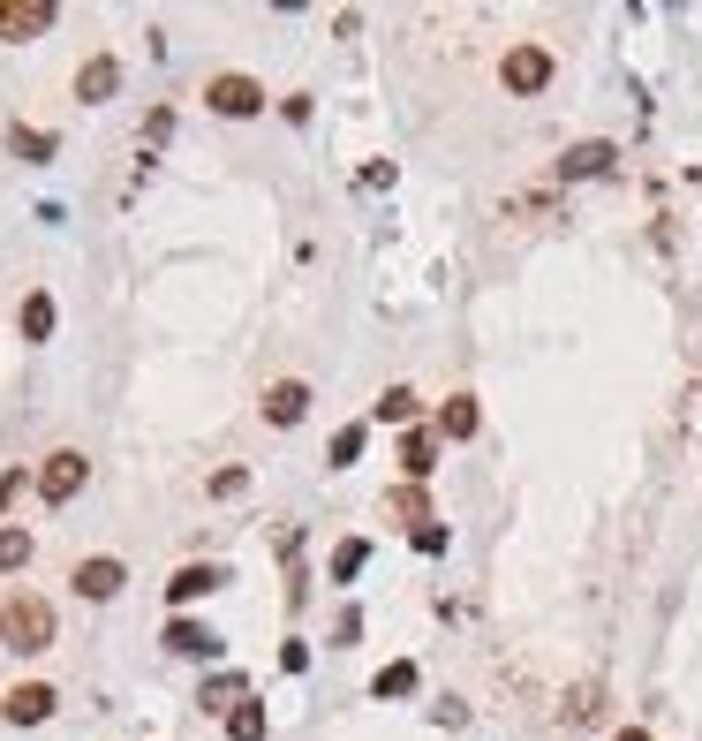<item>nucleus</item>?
<instances>
[{"label":"nucleus","instance_id":"0eeeda50","mask_svg":"<svg viewBox=\"0 0 702 741\" xmlns=\"http://www.w3.org/2000/svg\"><path fill=\"white\" fill-rule=\"evenodd\" d=\"M257 416H265L272 432H295V424L310 416V387H302V379H272L265 401H257Z\"/></svg>","mask_w":702,"mask_h":741},{"label":"nucleus","instance_id":"a878e982","mask_svg":"<svg viewBox=\"0 0 702 741\" xmlns=\"http://www.w3.org/2000/svg\"><path fill=\"white\" fill-rule=\"evenodd\" d=\"M205 492H211V500H235V492H249V470H211Z\"/></svg>","mask_w":702,"mask_h":741},{"label":"nucleus","instance_id":"a211bd4d","mask_svg":"<svg viewBox=\"0 0 702 741\" xmlns=\"http://www.w3.org/2000/svg\"><path fill=\"white\" fill-rule=\"evenodd\" d=\"M31 553H39V537H31L23 523L0 529V575H23V567H31Z\"/></svg>","mask_w":702,"mask_h":741},{"label":"nucleus","instance_id":"bb28decb","mask_svg":"<svg viewBox=\"0 0 702 741\" xmlns=\"http://www.w3.org/2000/svg\"><path fill=\"white\" fill-rule=\"evenodd\" d=\"M144 136L166 144V136H174V106H152V114H144Z\"/></svg>","mask_w":702,"mask_h":741},{"label":"nucleus","instance_id":"f03ea898","mask_svg":"<svg viewBox=\"0 0 702 741\" xmlns=\"http://www.w3.org/2000/svg\"><path fill=\"white\" fill-rule=\"evenodd\" d=\"M551 76H559V61H551V45H537V39H514L498 53V91H506V99H544Z\"/></svg>","mask_w":702,"mask_h":741},{"label":"nucleus","instance_id":"f8f14e48","mask_svg":"<svg viewBox=\"0 0 702 741\" xmlns=\"http://www.w3.org/2000/svg\"><path fill=\"white\" fill-rule=\"evenodd\" d=\"M159 644H166L174 658H219V636H211L205 620H189V613H174V620H166Z\"/></svg>","mask_w":702,"mask_h":741},{"label":"nucleus","instance_id":"ddd939ff","mask_svg":"<svg viewBox=\"0 0 702 741\" xmlns=\"http://www.w3.org/2000/svg\"><path fill=\"white\" fill-rule=\"evenodd\" d=\"M476 424H484L476 393H446V401H438V424H431V432H438V439H454V446H468V439H476Z\"/></svg>","mask_w":702,"mask_h":741},{"label":"nucleus","instance_id":"412c9836","mask_svg":"<svg viewBox=\"0 0 702 741\" xmlns=\"http://www.w3.org/2000/svg\"><path fill=\"white\" fill-rule=\"evenodd\" d=\"M265 727H272V719H265V703L257 697H242L235 711H227V741H265Z\"/></svg>","mask_w":702,"mask_h":741},{"label":"nucleus","instance_id":"1a4fd4ad","mask_svg":"<svg viewBox=\"0 0 702 741\" xmlns=\"http://www.w3.org/2000/svg\"><path fill=\"white\" fill-rule=\"evenodd\" d=\"M0 703H8V727H45V719L61 711V689H53V681H16Z\"/></svg>","mask_w":702,"mask_h":741},{"label":"nucleus","instance_id":"6e6552de","mask_svg":"<svg viewBox=\"0 0 702 741\" xmlns=\"http://www.w3.org/2000/svg\"><path fill=\"white\" fill-rule=\"evenodd\" d=\"M76 598H91V606H106V598H122V583H128V567L114 560V553H91V560H76Z\"/></svg>","mask_w":702,"mask_h":741},{"label":"nucleus","instance_id":"b1692460","mask_svg":"<svg viewBox=\"0 0 702 741\" xmlns=\"http://www.w3.org/2000/svg\"><path fill=\"white\" fill-rule=\"evenodd\" d=\"M363 560H371V545H363V537H348V545H332V583H348V575H363Z\"/></svg>","mask_w":702,"mask_h":741},{"label":"nucleus","instance_id":"393cba45","mask_svg":"<svg viewBox=\"0 0 702 741\" xmlns=\"http://www.w3.org/2000/svg\"><path fill=\"white\" fill-rule=\"evenodd\" d=\"M23 492H31V470H23V462H16V470H8V477H0V529H8V507H16V500H23Z\"/></svg>","mask_w":702,"mask_h":741},{"label":"nucleus","instance_id":"9b49d317","mask_svg":"<svg viewBox=\"0 0 702 741\" xmlns=\"http://www.w3.org/2000/svg\"><path fill=\"white\" fill-rule=\"evenodd\" d=\"M114 91H122V61H114V53L76 61V99H83V106H99V99H114Z\"/></svg>","mask_w":702,"mask_h":741},{"label":"nucleus","instance_id":"c756f323","mask_svg":"<svg viewBox=\"0 0 702 741\" xmlns=\"http://www.w3.org/2000/svg\"><path fill=\"white\" fill-rule=\"evenodd\" d=\"M0 727H8V703H0Z\"/></svg>","mask_w":702,"mask_h":741},{"label":"nucleus","instance_id":"4be33fe9","mask_svg":"<svg viewBox=\"0 0 702 741\" xmlns=\"http://www.w3.org/2000/svg\"><path fill=\"white\" fill-rule=\"evenodd\" d=\"M393 515H401V523H438V515H431V500H423V484H393Z\"/></svg>","mask_w":702,"mask_h":741},{"label":"nucleus","instance_id":"2eb2a0df","mask_svg":"<svg viewBox=\"0 0 702 741\" xmlns=\"http://www.w3.org/2000/svg\"><path fill=\"white\" fill-rule=\"evenodd\" d=\"M53 318H61V310H53V296H45V288H31V296L16 303V333H23V341H53Z\"/></svg>","mask_w":702,"mask_h":741},{"label":"nucleus","instance_id":"6ab92c4d","mask_svg":"<svg viewBox=\"0 0 702 741\" xmlns=\"http://www.w3.org/2000/svg\"><path fill=\"white\" fill-rule=\"evenodd\" d=\"M371 697H378V703H393V697H415V666H409V658L378 666V673H371Z\"/></svg>","mask_w":702,"mask_h":741},{"label":"nucleus","instance_id":"f3484780","mask_svg":"<svg viewBox=\"0 0 702 741\" xmlns=\"http://www.w3.org/2000/svg\"><path fill=\"white\" fill-rule=\"evenodd\" d=\"M8 152H16V159H31V167H45V159L61 152V136H53V130H31V122H16V130H8Z\"/></svg>","mask_w":702,"mask_h":741},{"label":"nucleus","instance_id":"c85d7f7f","mask_svg":"<svg viewBox=\"0 0 702 741\" xmlns=\"http://www.w3.org/2000/svg\"><path fill=\"white\" fill-rule=\"evenodd\" d=\"M612 741H650V727H620V734H612Z\"/></svg>","mask_w":702,"mask_h":741},{"label":"nucleus","instance_id":"423d86ee","mask_svg":"<svg viewBox=\"0 0 702 741\" xmlns=\"http://www.w3.org/2000/svg\"><path fill=\"white\" fill-rule=\"evenodd\" d=\"M612 167H620V144L589 136V144H567V152H559V167H551V175H559V182H597V175H612Z\"/></svg>","mask_w":702,"mask_h":741},{"label":"nucleus","instance_id":"7ed1b4c3","mask_svg":"<svg viewBox=\"0 0 702 741\" xmlns=\"http://www.w3.org/2000/svg\"><path fill=\"white\" fill-rule=\"evenodd\" d=\"M83 484H91V454H83V446H53L39 470H31V492H39L45 507H69Z\"/></svg>","mask_w":702,"mask_h":741},{"label":"nucleus","instance_id":"dca6fc26","mask_svg":"<svg viewBox=\"0 0 702 741\" xmlns=\"http://www.w3.org/2000/svg\"><path fill=\"white\" fill-rule=\"evenodd\" d=\"M415 409H423V401H415V387L401 379V387H385V393L371 401V424H393V432H409V424H415Z\"/></svg>","mask_w":702,"mask_h":741},{"label":"nucleus","instance_id":"f257e3e1","mask_svg":"<svg viewBox=\"0 0 702 741\" xmlns=\"http://www.w3.org/2000/svg\"><path fill=\"white\" fill-rule=\"evenodd\" d=\"M53 606H45L39 590H8L0 598V651H23V658H39V651H53Z\"/></svg>","mask_w":702,"mask_h":741},{"label":"nucleus","instance_id":"5701e85b","mask_svg":"<svg viewBox=\"0 0 702 741\" xmlns=\"http://www.w3.org/2000/svg\"><path fill=\"white\" fill-rule=\"evenodd\" d=\"M363 439H371V424H340V432H332V446H326V462H332V470H348V462L363 454Z\"/></svg>","mask_w":702,"mask_h":741},{"label":"nucleus","instance_id":"9d476101","mask_svg":"<svg viewBox=\"0 0 702 741\" xmlns=\"http://www.w3.org/2000/svg\"><path fill=\"white\" fill-rule=\"evenodd\" d=\"M211 590H227V567L219 560H189V567H174L166 606H197V598H211Z\"/></svg>","mask_w":702,"mask_h":741},{"label":"nucleus","instance_id":"4468645a","mask_svg":"<svg viewBox=\"0 0 702 741\" xmlns=\"http://www.w3.org/2000/svg\"><path fill=\"white\" fill-rule=\"evenodd\" d=\"M431 470H438V432L409 424V432H401V477H409V484H423Z\"/></svg>","mask_w":702,"mask_h":741},{"label":"nucleus","instance_id":"cd10ccee","mask_svg":"<svg viewBox=\"0 0 702 741\" xmlns=\"http://www.w3.org/2000/svg\"><path fill=\"white\" fill-rule=\"evenodd\" d=\"M446 545H454V537H446V523H423V529H415V553H446Z\"/></svg>","mask_w":702,"mask_h":741},{"label":"nucleus","instance_id":"20e7f679","mask_svg":"<svg viewBox=\"0 0 702 741\" xmlns=\"http://www.w3.org/2000/svg\"><path fill=\"white\" fill-rule=\"evenodd\" d=\"M205 106L227 114V122H249V114H265V84L242 76V69H219V76H205Z\"/></svg>","mask_w":702,"mask_h":741},{"label":"nucleus","instance_id":"aec40b11","mask_svg":"<svg viewBox=\"0 0 702 741\" xmlns=\"http://www.w3.org/2000/svg\"><path fill=\"white\" fill-rule=\"evenodd\" d=\"M242 697H249L242 673H219V681H205V689H197V711H211V719H219V711H235Z\"/></svg>","mask_w":702,"mask_h":741},{"label":"nucleus","instance_id":"39448f33","mask_svg":"<svg viewBox=\"0 0 702 741\" xmlns=\"http://www.w3.org/2000/svg\"><path fill=\"white\" fill-rule=\"evenodd\" d=\"M53 31V0H0V45H31Z\"/></svg>","mask_w":702,"mask_h":741}]
</instances>
